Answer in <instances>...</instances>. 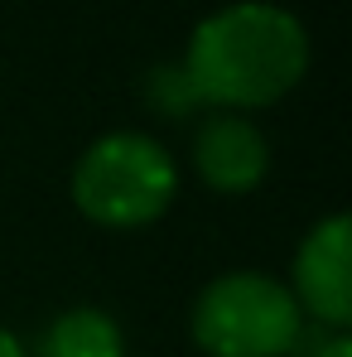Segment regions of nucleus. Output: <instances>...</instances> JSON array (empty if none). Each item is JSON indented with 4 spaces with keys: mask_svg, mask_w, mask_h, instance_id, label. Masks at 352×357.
Here are the masks:
<instances>
[{
    "mask_svg": "<svg viewBox=\"0 0 352 357\" xmlns=\"http://www.w3.org/2000/svg\"><path fill=\"white\" fill-rule=\"evenodd\" d=\"M309 68V39L290 10L266 0H241L208 15L183 54V73L203 107L256 112L290 97Z\"/></svg>",
    "mask_w": 352,
    "mask_h": 357,
    "instance_id": "obj_1",
    "label": "nucleus"
},
{
    "mask_svg": "<svg viewBox=\"0 0 352 357\" xmlns=\"http://www.w3.org/2000/svg\"><path fill=\"white\" fill-rule=\"evenodd\" d=\"M178 198V169L169 150L140 130H112L72 165V203L97 227H150Z\"/></svg>",
    "mask_w": 352,
    "mask_h": 357,
    "instance_id": "obj_2",
    "label": "nucleus"
},
{
    "mask_svg": "<svg viewBox=\"0 0 352 357\" xmlns=\"http://www.w3.org/2000/svg\"><path fill=\"white\" fill-rule=\"evenodd\" d=\"M304 333L290 285L266 271H227L193 299V338L208 357H285Z\"/></svg>",
    "mask_w": 352,
    "mask_h": 357,
    "instance_id": "obj_3",
    "label": "nucleus"
},
{
    "mask_svg": "<svg viewBox=\"0 0 352 357\" xmlns=\"http://www.w3.org/2000/svg\"><path fill=\"white\" fill-rule=\"evenodd\" d=\"M290 295L304 319L348 333L352 324V222L343 213L314 222L290 266Z\"/></svg>",
    "mask_w": 352,
    "mask_h": 357,
    "instance_id": "obj_4",
    "label": "nucleus"
},
{
    "mask_svg": "<svg viewBox=\"0 0 352 357\" xmlns=\"http://www.w3.org/2000/svg\"><path fill=\"white\" fill-rule=\"evenodd\" d=\"M193 169L213 193H251L270 169V140L241 112H213L193 130Z\"/></svg>",
    "mask_w": 352,
    "mask_h": 357,
    "instance_id": "obj_5",
    "label": "nucleus"
},
{
    "mask_svg": "<svg viewBox=\"0 0 352 357\" xmlns=\"http://www.w3.org/2000/svg\"><path fill=\"white\" fill-rule=\"evenodd\" d=\"M29 357H125V338L107 309L77 304V309H63L39 333V348Z\"/></svg>",
    "mask_w": 352,
    "mask_h": 357,
    "instance_id": "obj_6",
    "label": "nucleus"
},
{
    "mask_svg": "<svg viewBox=\"0 0 352 357\" xmlns=\"http://www.w3.org/2000/svg\"><path fill=\"white\" fill-rule=\"evenodd\" d=\"M145 102H150L155 112H164V116H193V112L203 107L198 92H193V82H188V73H183V63L155 68V73L145 77Z\"/></svg>",
    "mask_w": 352,
    "mask_h": 357,
    "instance_id": "obj_7",
    "label": "nucleus"
},
{
    "mask_svg": "<svg viewBox=\"0 0 352 357\" xmlns=\"http://www.w3.org/2000/svg\"><path fill=\"white\" fill-rule=\"evenodd\" d=\"M314 357H352V338L348 333H333V338H323V348Z\"/></svg>",
    "mask_w": 352,
    "mask_h": 357,
    "instance_id": "obj_8",
    "label": "nucleus"
},
{
    "mask_svg": "<svg viewBox=\"0 0 352 357\" xmlns=\"http://www.w3.org/2000/svg\"><path fill=\"white\" fill-rule=\"evenodd\" d=\"M0 357H29V348H24L15 333H5V328H0Z\"/></svg>",
    "mask_w": 352,
    "mask_h": 357,
    "instance_id": "obj_9",
    "label": "nucleus"
}]
</instances>
